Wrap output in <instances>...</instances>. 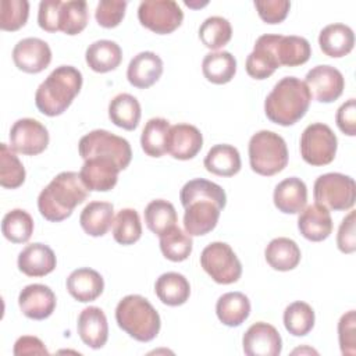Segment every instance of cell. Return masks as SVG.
<instances>
[{"instance_id":"60d3db41","label":"cell","mask_w":356,"mask_h":356,"mask_svg":"<svg viewBox=\"0 0 356 356\" xmlns=\"http://www.w3.org/2000/svg\"><path fill=\"white\" fill-rule=\"evenodd\" d=\"M192 238L179 227H172L160 235V250L171 261H184L192 253Z\"/></svg>"},{"instance_id":"f6af8a7d","label":"cell","mask_w":356,"mask_h":356,"mask_svg":"<svg viewBox=\"0 0 356 356\" xmlns=\"http://www.w3.org/2000/svg\"><path fill=\"white\" fill-rule=\"evenodd\" d=\"M29 17V3L26 0H1L0 3V29L18 31Z\"/></svg>"},{"instance_id":"f35d334b","label":"cell","mask_w":356,"mask_h":356,"mask_svg":"<svg viewBox=\"0 0 356 356\" xmlns=\"http://www.w3.org/2000/svg\"><path fill=\"white\" fill-rule=\"evenodd\" d=\"M1 232L13 243H25L33 234V218L22 209L10 210L3 217Z\"/></svg>"},{"instance_id":"7bdbcfd3","label":"cell","mask_w":356,"mask_h":356,"mask_svg":"<svg viewBox=\"0 0 356 356\" xmlns=\"http://www.w3.org/2000/svg\"><path fill=\"white\" fill-rule=\"evenodd\" d=\"M25 168L14 150L7 145H0V185L6 189H17L25 181Z\"/></svg>"},{"instance_id":"8992f818","label":"cell","mask_w":356,"mask_h":356,"mask_svg":"<svg viewBox=\"0 0 356 356\" xmlns=\"http://www.w3.org/2000/svg\"><path fill=\"white\" fill-rule=\"evenodd\" d=\"M249 163L252 170L264 177L282 171L288 164V149L284 138L273 131H259L249 140Z\"/></svg>"},{"instance_id":"2e32d148","label":"cell","mask_w":356,"mask_h":356,"mask_svg":"<svg viewBox=\"0 0 356 356\" xmlns=\"http://www.w3.org/2000/svg\"><path fill=\"white\" fill-rule=\"evenodd\" d=\"M242 346L248 356H278L282 350V339L274 325L259 321L246 330Z\"/></svg>"},{"instance_id":"4fadbf2b","label":"cell","mask_w":356,"mask_h":356,"mask_svg":"<svg viewBox=\"0 0 356 356\" xmlns=\"http://www.w3.org/2000/svg\"><path fill=\"white\" fill-rule=\"evenodd\" d=\"M305 83L312 95L320 103L335 102L345 89V78L339 70L332 65H316L305 78Z\"/></svg>"},{"instance_id":"7402d4cb","label":"cell","mask_w":356,"mask_h":356,"mask_svg":"<svg viewBox=\"0 0 356 356\" xmlns=\"http://www.w3.org/2000/svg\"><path fill=\"white\" fill-rule=\"evenodd\" d=\"M18 268L28 277H44L50 274L57 264L53 249L44 243L36 242L26 245L18 254Z\"/></svg>"},{"instance_id":"816d5d0a","label":"cell","mask_w":356,"mask_h":356,"mask_svg":"<svg viewBox=\"0 0 356 356\" xmlns=\"http://www.w3.org/2000/svg\"><path fill=\"white\" fill-rule=\"evenodd\" d=\"M337 125L348 136L356 135V100L349 99L337 110Z\"/></svg>"},{"instance_id":"30bf717a","label":"cell","mask_w":356,"mask_h":356,"mask_svg":"<svg viewBox=\"0 0 356 356\" xmlns=\"http://www.w3.org/2000/svg\"><path fill=\"white\" fill-rule=\"evenodd\" d=\"M200 266L213 281L222 285L234 284L242 275V264L232 248L225 242L207 245L202 250Z\"/></svg>"},{"instance_id":"ba28073f","label":"cell","mask_w":356,"mask_h":356,"mask_svg":"<svg viewBox=\"0 0 356 356\" xmlns=\"http://www.w3.org/2000/svg\"><path fill=\"white\" fill-rule=\"evenodd\" d=\"M78 152L83 160L93 156L110 157L117 163L120 170H125L132 159L129 142L106 129H95L83 135L79 139Z\"/></svg>"},{"instance_id":"83f0119b","label":"cell","mask_w":356,"mask_h":356,"mask_svg":"<svg viewBox=\"0 0 356 356\" xmlns=\"http://www.w3.org/2000/svg\"><path fill=\"white\" fill-rule=\"evenodd\" d=\"M114 221V206L110 202H90L79 216L82 229L90 236H103Z\"/></svg>"},{"instance_id":"8fae6325","label":"cell","mask_w":356,"mask_h":356,"mask_svg":"<svg viewBox=\"0 0 356 356\" xmlns=\"http://www.w3.org/2000/svg\"><path fill=\"white\" fill-rule=\"evenodd\" d=\"M138 19L157 35L174 32L184 19V13L174 0H145L138 7Z\"/></svg>"},{"instance_id":"e0dca14e","label":"cell","mask_w":356,"mask_h":356,"mask_svg":"<svg viewBox=\"0 0 356 356\" xmlns=\"http://www.w3.org/2000/svg\"><path fill=\"white\" fill-rule=\"evenodd\" d=\"M280 35L266 33L261 35L246 58V72L254 79H266L280 68V63L275 53V44Z\"/></svg>"},{"instance_id":"f5cc1de1","label":"cell","mask_w":356,"mask_h":356,"mask_svg":"<svg viewBox=\"0 0 356 356\" xmlns=\"http://www.w3.org/2000/svg\"><path fill=\"white\" fill-rule=\"evenodd\" d=\"M13 353L15 356H25V355H49L44 343L33 335H22L14 343Z\"/></svg>"},{"instance_id":"484cf974","label":"cell","mask_w":356,"mask_h":356,"mask_svg":"<svg viewBox=\"0 0 356 356\" xmlns=\"http://www.w3.org/2000/svg\"><path fill=\"white\" fill-rule=\"evenodd\" d=\"M321 51L332 58L349 54L355 46V33L345 24H330L324 26L318 35Z\"/></svg>"},{"instance_id":"e575fe53","label":"cell","mask_w":356,"mask_h":356,"mask_svg":"<svg viewBox=\"0 0 356 356\" xmlns=\"http://www.w3.org/2000/svg\"><path fill=\"white\" fill-rule=\"evenodd\" d=\"M275 53L280 65L298 67L309 61L312 47L309 40L302 36L280 35L275 44Z\"/></svg>"},{"instance_id":"f1b7e54d","label":"cell","mask_w":356,"mask_h":356,"mask_svg":"<svg viewBox=\"0 0 356 356\" xmlns=\"http://www.w3.org/2000/svg\"><path fill=\"white\" fill-rule=\"evenodd\" d=\"M206 170L218 177H232L239 172L242 161L236 147L227 143L214 145L203 161Z\"/></svg>"},{"instance_id":"ab89813d","label":"cell","mask_w":356,"mask_h":356,"mask_svg":"<svg viewBox=\"0 0 356 356\" xmlns=\"http://www.w3.org/2000/svg\"><path fill=\"white\" fill-rule=\"evenodd\" d=\"M232 38V26L227 18L213 15L206 18L199 28V39L210 49L218 51Z\"/></svg>"},{"instance_id":"836d02e7","label":"cell","mask_w":356,"mask_h":356,"mask_svg":"<svg viewBox=\"0 0 356 356\" xmlns=\"http://www.w3.org/2000/svg\"><path fill=\"white\" fill-rule=\"evenodd\" d=\"M202 71L209 82L224 85L234 78L236 72V60L229 51H211L204 56L202 61Z\"/></svg>"},{"instance_id":"b9f144b4","label":"cell","mask_w":356,"mask_h":356,"mask_svg":"<svg viewBox=\"0 0 356 356\" xmlns=\"http://www.w3.org/2000/svg\"><path fill=\"white\" fill-rule=\"evenodd\" d=\"M113 236L120 245H134L142 236V224L135 209H121L113 221Z\"/></svg>"},{"instance_id":"9c48e42d","label":"cell","mask_w":356,"mask_h":356,"mask_svg":"<svg viewBox=\"0 0 356 356\" xmlns=\"http://www.w3.org/2000/svg\"><path fill=\"white\" fill-rule=\"evenodd\" d=\"M338 139L332 129L323 122L307 125L300 136V156L314 167L330 164L337 154Z\"/></svg>"},{"instance_id":"7a4b0ae2","label":"cell","mask_w":356,"mask_h":356,"mask_svg":"<svg viewBox=\"0 0 356 356\" xmlns=\"http://www.w3.org/2000/svg\"><path fill=\"white\" fill-rule=\"evenodd\" d=\"M89 192L78 172L63 171L42 189L38 209L47 221L58 222L68 218L74 209L88 199Z\"/></svg>"},{"instance_id":"7dc6e473","label":"cell","mask_w":356,"mask_h":356,"mask_svg":"<svg viewBox=\"0 0 356 356\" xmlns=\"http://www.w3.org/2000/svg\"><path fill=\"white\" fill-rule=\"evenodd\" d=\"M338 339L342 355L353 356L356 353V316L355 310L346 312L338 323Z\"/></svg>"},{"instance_id":"6da1fadb","label":"cell","mask_w":356,"mask_h":356,"mask_svg":"<svg viewBox=\"0 0 356 356\" xmlns=\"http://www.w3.org/2000/svg\"><path fill=\"white\" fill-rule=\"evenodd\" d=\"M179 200L185 209V232L191 236H202L216 228L221 210L227 204V195L220 185L195 178L182 186Z\"/></svg>"},{"instance_id":"4dcf8cb0","label":"cell","mask_w":356,"mask_h":356,"mask_svg":"<svg viewBox=\"0 0 356 356\" xmlns=\"http://www.w3.org/2000/svg\"><path fill=\"white\" fill-rule=\"evenodd\" d=\"M300 249L298 243L289 238L280 236L270 241L264 250V257L271 268L278 271H289L298 267L300 261Z\"/></svg>"},{"instance_id":"5b68a950","label":"cell","mask_w":356,"mask_h":356,"mask_svg":"<svg viewBox=\"0 0 356 356\" xmlns=\"http://www.w3.org/2000/svg\"><path fill=\"white\" fill-rule=\"evenodd\" d=\"M115 321L122 331L139 342L154 339L161 327L157 310L140 295H127L118 302Z\"/></svg>"},{"instance_id":"bcb514c9","label":"cell","mask_w":356,"mask_h":356,"mask_svg":"<svg viewBox=\"0 0 356 356\" xmlns=\"http://www.w3.org/2000/svg\"><path fill=\"white\" fill-rule=\"evenodd\" d=\"M127 1L121 0H102L96 6L95 18L103 28H115L125 15Z\"/></svg>"},{"instance_id":"d6986e66","label":"cell","mask_w":356,"mask_h":356,"mask_svg":"<svg viewBox=\"0 0 356 356\" xmlns=\"http://www.w3.org/2000/svg\"><path fill=\"white\" fill-rule=\"evenodd\" d=\"M203 146L202 132L191 124L171 125L167 140V153L177 160L193 159Z\"/></svg>"},{"instance_id":"74e56055","label":"cell","mask_w":356,"mask_h":356,"mask_svg":"<svg viewBox=\"0 0 356 356\" xmlns=\"http://www.w3.org/2000/svg\"><path fill=\"white\" fill-rule=\"evenodd\" d=\"M314 310L313 307L302 300H296L288 305L284 310V325L285 330L293 337H305L314 327Z\"/></svg>"},{"instance_id":"8d00e7d4","label":"cell","mask_w":356,"mask_h":356,"mask_svg":"<svg viewBox=\"0 0 356 356\" xmlns=\"http://www.w3.org/2000/svg\"><path fill=\"white\" fill-rule=\"evenodd\" d=\"M177 221L178 216L175 207L164 199L152 200L145 209V222L147 228L159 236L175 227Z\"/></svg>"},{"instance_id":"ac0fdd59","label":"cell","mask_w":356,"mask_h":356,"mask_svg":"<svg viewBox=\"0 0 356 356\" xmlns=\"http://www.w3.org/2000/svg\"><path fill=\"white\" fill-rule=\"evenodd\" d=\"M54 292L43 284L26 285L18 295V305L22 314L32 320H44L56 309Z\"/></svg>"},{"instance_id":"4316f807","label":"cell","mask_w":356,"mask_h":356,"mask_svg":"<svg viewBox=\"0 0 356 356\" xmlns=\"http://www.w3.org/2000/svg\"><path fill=\"white\" fill-rule=\"evenodd\" d=\"M85 60L95 72H108L115 70L122 61V50L118 43L108 39L96 40L88 46Z\"/></svg>"},{"instance_id":"c3c4849f","label":"cell","mask_w":356,"mask_h":356,"mask_svg":"<svg viewBox=\"0 0 356 356\" xmlns=\"http://www.w3.org/2000/svg\"><path fill=\"white\" fill-rule=\"evenodd\" d=\"M254 7L266 24H280L286 18L291 3L288 0H256Z\"/></svg>"},{"instance_id":"3957f363","label":"cell","mask_w":356,"mask_h":356,"mask_svg":"<svg viewBox=\"0 0 356 356\" xmlns=\"http://www.w3.org/2000/svg\"><path fill=\"white\" fill-rule=\"evenodd\" d=\"M310 102L312 95L305 81L296 76H284L267 95L264 113L271 122L289 127L305 117Z\"/></svg>"},{"instance_id":"603a6c76","label":"cell","mask_w":356,"mask_h":356,"mask_svg":"<svg viewBox=\"0 0 356 356\" xmlns=\"http://www.w3.org/2000/svg\"><path fill=\"white\" fill-rule=\"evenodd\" d=\"M332 218L330 210L314 203L305 207L298 218V229L302 236L312 242H321L332 232Z\"/></svg>"},{"instance_id":"d590c367","label":"cell","mask_w":356,"mask_h":356,"mask_svg":"<svg viewBox=\"0 0 356 356\" xmlns=\"http://www.w3.org/2000/svg\"><path fill=\"white\" fill-rule=\"evenodd\" d=\"M170 128L171 125L165 118H150L140 135L142 150L150 157H161L165 154Z\"/></svg>"},{"instance_id":"ee69618b","label":"cell","mask_w":356,"mask_h":356,"mask_svg":"<svg viewBox=\"0 0 356 356\" xmlns=\"http://www.w3.org/2000/svg\"><path fill=\"white\" fill-rule=\"evenodd\" d=\"M88 4L85 0L63 1L60 10V31L74 36L81 33L88 25Z\"/></svg>"},{"instance_id":"277c9868","label":"cell","mask_w":356,"mask_h":356,"mask_svg":"<svg viewBox=\"0 0 356 356\" xmlns=\"http://www.w3.org/2000/svg\"><path fill=\"white\" fill-rule=\"evenodd\" d=\"M81 88V71L72 65H60L38 86L35 104L47 117L60 115L71 106Z\"/></svg>"},{"instance_id":"7c38bea8","label":"cell","mask_w":356,"mask_h":356,"mask_svg":"<svg viewBox=\"0 0 356 356\" xmlns=\"http://www.w3.org/2000/svg\"><path fill=\"white\" fill-rule=\"evenodd\" d=\"M10 147L25 156H36L49 145L47 128L33 118H21L10 129Z\"/></svg>"},{"instance_id":"ffe728a7","label":"cell","mask_w":356,"mask_h":356,"mask_svg":"<svg viewBox=\"0 0 356 356\" xmlns=\"http://www.w3.org/2000/svg\"><path fill=\"white\" fill-rule=\"evenodd\" d=\"M78 334L85 345L92 349H100L108 338V324L104 312L97 306L85 307L76 323Z\"/></svg>"},{"instance_id":"f907efd6","label":"cell","mask_w":356,"mask_h":356,"mask_svg":"<svg viewBox=\"0 0 356 356\" xmlns=\"http://www.w3.org/2000/svg\"><path fill=\"white\" fill-rule=\"evenodd\" d=\"M355 217L356 213L352 210L342 220L338 234H337V245L342 253H353L356 250V234H355Z\"/></svg>"},{"instance_id":"681fc988","label":"cell","mask_w":356,"mask_h":356,"mask_svg":"<svg viewBox=\"0 0 356 356\" xmlns=\"http://www.w3.org/2000/svg\"><path fill=\"white\" fill-rule=\"evenodd\" d=\"M61 0H42L39 3L38 24L46 32L60 31V10Z\"/></svg>"},{"instance_id":"44dd1931","label":"cell","mask_w":356,"mask_h":356,"mask_svg":"<svg viewBox=\"0 0 356 356\" xmlns=\"http://www.w3.org/2000/svg\"><path fill=\"white\" fill-rule=\"evenodd\" d=\"M163 74V60L153 51L138 53L128 64V82L138 89H147L154 85Z\"/></svg>"},{"instance_id":"52a82bcc","label":"cell","mask_w":356,"mask_h":356,"mask_svg":"<svg viewBox=\"0 0 356 356\" xmlns=\"http://www.w3.org/2000/svg\"><path fill=\"white\" fill-rule=\"evenodd\" d=\"M313 195L316 203L328 210H350L356 200V184L349 175L341 172H327L316 179Z\"/></svg>"},{"instance_id":"f546056e","label":"cell","mask_w":356,"mask_h":356,"mask_svg":"<svg viewBox=\"0 0 356 356\" xmlns=\"http://www.w3.org/2000/svg\"><path fill=\"white\" fill-rule=\"evenodd\" d=\"M216 314L227 327H239L250 314V300L242 292H227L216 303Z\"/></svg>"},{"instance_id":"d4e9b609","label":"cell","mask_w":356,"mask_h":356,"mask_svg":"<svg viewBox=\"0 0 356 356\" xmlns=\"http://www.w3.org/2000/svg\"><path fill=\"white\" fill-rule=\"evenodd\" d=\"M273 200L275 207L285 214L300 213L306 207L307 188L298 177L282 179L274 189Z\"/></svg>"},{"instance_id":"5bb4252c","label":"cell","mask_w":356,"mask_h":356,"mask_svg":"<svg viewBox=\"0 0 356 356\" xmlns=\"http://www.w3.org/2000/svg\"><path fill=\"white\" fill-rule=\"evenodd\" d=\"M120 171V167L113 159L93 156L83 160L79 177L89 191L107 192L115 186Z\"/></svg>"},{"instance_id":"cb8c5ba5","label":"cell","mask_w":356,"mask_h":356,"mask_svg":"<svg viewBox=\"0 0 356 356\" xmlns=\"http://www.w3.org/2000/svg\"><path fill=\"white\" fill-rule=\"evenodd\" d=\"M65 284L68 293L82 303L96 300L104 289V280L100 273L89 267L74 270Z\"/></svg>"},{"instance_id":"1f68e13d","label":"cell","mask_w":356,"mask_h":356,"mask_svg":"<svg viewBox=\"0 0 356 356\" xmlns=\"http://www.w3.org/2000/svg\"><path fill=\"white\" fill-rule=\"evenodd\" d=\"M154 292L161 303L167 306H181L191 295L189 281L179 273H164L154 284Z\"/></svg>"},{"instance_id":"9a60e30c","label":"cell","mask_w":356,"mask_h":356,"mask_svg":"<svg viewBox=\"0 0 356 356\" xmlns=\"http://www.w3.org/2000/svg\"><path fill=\"white\" fill-rule=\"evenodd\" d=\"M15 67L26 74H39L51 61V50L47 42L39 38L21 39L13 49Z\"/></svg>"},{"instance_id":"d6a6232c","label":"cell","mask_w":356,"mask_h":356,"mask_svg":"<svg viewBox=\"0 0 356 356\" xmlns=\"http://www.w3.org/2000/svg\"><path fill=\"white\" fill-rule=\"evenodd\" d=\"M142 110L138 99L129 93L114 96L108 104V118L122 129L134 131L140 121Z\"/></svg>"}]
</instances>
